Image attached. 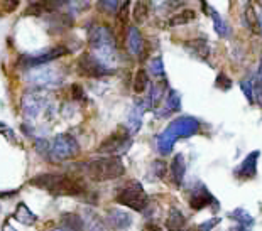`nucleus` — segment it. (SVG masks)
Segmentation results:
<instances>
[{
    "mask_svg": "<svg viewBox=\"0 0 262 231\" xmlns=\"http://www.w3.org/2000/svg\"><path fill=\"white\" fill-rule=\"evenodd\" d=\"M149 71L154 74L156 78H164V65H162V59L157 56L152 61L149 63Z\"/></svg>",
    "mask_w": 262,
    "mask_h": 231,
    "instance_id": "2f4dec72",
    "label": "nucleus"
},
{
    "mask_svg": "<svg viewBox=\"0 0 262 231\" xmlns=\"http://www.w3.org/2000/svg\"><path fill=\"white\" fill-rule=\"evenodd\" d=\"M188 202H189V206H191L194 211H200V209L206 208V206H212V204H215L218 208L217 199L213 198V194L210 193V191L206 189V186H203V184H200L196 189L189 191Z\"/></svg>",
    "mask_w": 262,
    "mask_h": 231,
    "instance_id": "ddd939ff",
    "label": "nucleus"
},
{
    "mask_svg": "<svg viewBox=\"0 0 262 231\" xmlns=\"http://www.w3.org/2000/svg\"><path fill=\"white\" fill-rule=\"evenodd\" d=\"M215 86L220 90H230L232 88V81L228 76H225V73H218V76L215 79Z\"/></svg>",
    "mask_w": 262,
    "mask_h": 231,
    "instance_id": "f704fd0d",
    "label": "nucleus"
},
{
    "mask_svg": "<svg viewBox=\"0 0 262 231\" xmlns=\"http://www.w3.org/2000/svg\"><path fill=\"white\" fill-rule=\"evenodd\" d=\"M164 91H166V81L162 83H156V85L150 86L149 91V103H150V108H156L157 105L161 103V99L164 98Z\"/></svg>",
    "mask_w": 262,
    "mask_h": 231,
    "instance_id": "a878e982",
    "label": "nucleus"
},
{
    "mask_svg": "<svg viewBox=\"0 0 262 231\" xmlns=\"http://www.w3.org/2000/svg\"><path fill=\"white\" fill-rule=\"evenodd\" d=\"M3 231H15V230L12 228V226L9 225V223H5V225H3Z\"/></svg>",
    "mask_w": 262,
    "mask_h": 231,
    "instance_id": "a19ab883",
    "label": "nucleus"
},
{
    "mask_svg": "<svg viewBox=\"0 0 262 231\" xmlns=\"http://www.w3.org/2000/svg\"><path fill=\"white\" fill-rule=\"evenodd\" d=\"M61 228L65 231H86L83 216L76 213H65L61 216Z\"/></svg>",
    "mask_w": 262,
    "mask_h": 231,
    "instance_id": "f3484780",
    "label": "nucleus"
},
{
    "mask_svg": "<svg viewBox=\"0 0 262 231\" xmlns=\"http://www.w3.org/2000/svg\"><path fill=\"white\" fill-rule=\"evenodd\" d=\"M181 110V97L176 90H168L166 93V111H180Z\"/></svg>",
    "mask_w": 262,
    "mask_h": 231,
    "instance_id": "cd10ccee",
    "label": "nucleus"
},
{
    "mask_svg": "<svg viewBox=\"0 0 262 231\" xmlns=\"http://www.w3.org/2000/svg\"><path fill=\"white\" fill-rule=\"evenodd\" d=\"M98 7L107 12H118L122 7V2H117V0H102V2H98Z\"/></svg>",
    "mask_w": 262,
    "mask_h": 231,
    "instance_id": "473e14b6",
    "label": "nucleus"
},
{
    "mask_svg": "<svg viewBox=\"0 0 262 231\" xmlns=\"http://www.w3.org/2000/svg\"><path fill=\"white\" fill-rule=\"evenodd\" d=\"M68 53V49L63 46H56V47H51V49H46L42 51V53H37L34 56H22L21 59H19V67H24V69H33V67H39V66H44L46 63L49 61H54V59L61 58V56H65Z\"/></svg>",
    "mask_w": 262,
    "mask_h": 231,
    "instance_id": "1a4fd4ad",
    "label": "nucleus"
},
{
    "mask_svg": "<svg viewBox=\"0 0 262 231\" xmlns=\"http://www.w3.org/2000/svg\"><path fill=\"white\" fill-rule=\"evenodd\" d=\"M71 95H73V98L75 99H81V98H85V93H83V88L80 85H76L75 83L73 86H71Z\"/></svg>",
    "mask_w": 262,
    "mask_h": 231,
    "instance_id": "e433bc0d",
    "label": "nucleus"
},
{
    "mask_svg": "<svg viewBox=\"0 0 262 231\" xmlns=\"http://www.w3.org/2000/svg\"><path fill=\"white\" fill-rule=\"evenodd\" d=\"M51 231H65L63 228H54V230H51Z\"/></svg>",
    "mask_w": 262,
    "mask_h": 231,
    "instance_id": "c03bdc74",
    "label": "nucleus"
},
{
    "mask_svg": "<svg viewBox=\"0 0 262 231\" xmlns=\"http://www.w3.org/2000/svg\"><path fill=\"white\" fill-rule=\"evenodd\" d=\"M142 44H144V41H142V35L139 33V29L136 26H130L127 29V49H129V53L139 54L142 49Z\"/></svg>",
    "mask_w": 262,
    "mask_h": 231,
    "instance_id": "a211bd4d",
    "label": "nucleus"
},
{
    "mask_svg": "<svg viewBox=\"0 0 262 231\" xmlns=\"http://www.w3.org/2000/svg\"><path fill=\"white\" fill-rule=\"evenodd\" d=\"M0 5L3 7V9H7V10H15L17 9V5H19V2L17 0H14V2H0Z\"/></svg>",
    "mask_w": 262,
    "mask_h": 231,
    "instance_id": "4c0bfd02",
    "label": "nucleus"
},
{
    "mask_svg": "<svg viewBox=\"0 0 262 231\" xmlns=\"http://www.w3.org/2000/svg\"><path fill=\"white\" fill-rule=\"evenodd\" d=\"M115 201L122 206L134 209V211H144L149 206V196L144 191L141 182H132L130 186L124 187L118 191V194L115 196Z\"/></svg>",
    "mask_w": 262,
    "mask_h": 231,
    "instance_id": "39448f33",
    "label": "nucleus"
},
{
    "mask_svg": "<svg viewBox=\"0 0 262 231\" xmlns=\"http://www.w3.org/2000/svg\"><path fill=\"white\" fill-rule=\"evenodd\" d=\"M130 133L127 129H118L113 133H110L109 137L98 145V152L100 154H120L125 152L130 147Z\"/></svg>",
    "mask_w": 262,
    "mask_h": 231,
    "instance_id": "6e6552de",
    "label": "nucleus"
},
{
    "mask_svg": "<svg viewBox=\"0 0 262 231\" xmlns=\"http://www.w3.org/2000/svg\"><path fill=\"white\" fill-rule=\"evenodd\" d=\"M228 231H247V230H245L244 226H232Z\"/></svg>",
    "mask_w": 262,
    "mask_h": 231,
    "instance_id": "58836bf2",
    "label": "nucleus"
},
{
    "mask_svg": "<svg viewBox=\"0 0 262 231\" xmlns=\"http://www.w3.org/2000/svg\"><path fill=\"white\" fill-rule=\"evenodd\" d=\"M47 103V97H46V91L36 88V90H29L22 95L21 99V108L22 113L26 115L27 118H34L44 110Z\"/></svg>",
    "mask_w": 262,
    "mask_h": 231,
    "instance_id": "9d476101",
    "label": "nucleus"
},
{
    "mask_svg": "<svg viewBox=\"0 0 262 231\" xmlns=\"http://www.w3.org/2000/svg\"><path fill=\"white\" fill-rule=\"evenodd\" d=\"M261 152L259 150H254L240 162L239 165L233 170V176L237 179H242V181H251L257 176V162H259Z\"/></svg>",
    "mask_w": 262,
    "mask_h": 231,
    "instance_id": "f8f14e48",
    "label": "nucleus"
},
{
    "mask_svg": "<svg viewBox=\"0 0 262 231\" xmlns=\"http://www.w3.org/2000/svg\"><path fill=\"white\" fill-rule=\"evenodd\" d=\"M26 79L31 85L37 86V88H44V86H56L63 81V74L59 69L47 66H39L33 67L26 73Z\"/></svg>",
    "mask_w": 262,
    "mask_h": 231,
    "instance_id": "0eeeda50",
    "label": "nucleus"
},
{
    "mask_svg": "<svg viewBox=\"0 0 262 231\" xmlns=\"http://www.w3.org/2000/svg\"><path fill=\"white\" fill-rule=\"evenodd\" d=\"M105 225L109 226L110 230L120 231V230H127L130 225H132V218H130L129 213L122 209H110L105 216Z\"/></svg>",
    "mask_w": 262,
    "mask_h": 231,
    "instance_id": "4468645a",
    "label": "nucleus"
},
{
    "mask_svg": "<svg viewBox=\"0 0 262 231\" xmlns=\"http://www.w3.org/2000/svg\"><path fill=\"white\" fill-rule=\"evenodd\" d=\"M49 152L54 161H70V159L76 157L80 154V145H78L76 138L71 137L70 133H59L54 138Z\"/></svg>",
    "mask_w": 262,
    "mask_h": 231,
    "instance_id": "423d86ee",
    "label": "nucleus"
},
{
    "mask_svg": "<svg viewBox=\"0 0 262 231\" xmlns=\"http://www.w3.org/2000/svg\"><path fill=\"white\" fill-rule=\"evenodd\" d=\"M142 115H144V111L142 108H139L137 105H134L132 108L129 111V117H127V130H129V133H137L139 130H141V125H142Z\"/></svg>",
    "mask_w": 262,
    "mask_h": 231,
    "instance_id": "412c9836",
    "label": "nucleus"
},
{
    "mask_svg": "<svg viewBox=\"0 0 262 231\" xmlns=\"http://www.w3.org/2000/svg\"><path fill=\"white\" fill-rule=\"evenodd\" d=\"M83 221H85V230L86 231H105L103 221L100 220L97 213H93L91 209H86L83 214Z\"/></svg>",
    "mask_w": 262,
    "mask_h": 231,
    "instance_id": "5701e85b",
    "label": "nucleus"
},
{
    "mask_svg": "<svg viewBox=\"0 0 262 231\" xmlns=\"http://www.w3.org/2000/svg\"><path fill=\"white\" fill-rule=\"evenodd\" d=\"M88 44L93 49V56L110 67V63L117 59V47L112 31L107 26H95L88 31Z\"/></svg>",
    "mask_w": 262,
    "mask_h": 231,
    "instance_id": "7ed1b4c3",
    "label": "nucleus"
},
{
    "mask_svg": "<svg viewBox=\"0 0 262 231\" xmlns=\"http://www.w3.org/2000/svg\"><path fill=\"white\" fill-rule=\"evenodd\" d=\"M169 179L174 186L180 187L183 184V179H185V172H186V161L183 157V154H176L173 157L171 164H169Z\"/></svg>",
    "mask_w": 262,
    "mask_h": 231,
    "instance_id": "2eb2a0df",
    "label": "nucleus"
},
{
    "mask_svg": "<svg viewBox=\"0 0 262 231\" xmlns=\"http://www.w3.org/2000/svg\"><path fill=\"white\" fill-rule=\"evenodd\" d=\"M200 130V122L193 117H178L169 123L168 129L156 137L157 149L162 155L173 152V147L180 137H191Z\"/></svg>",
    "mask_w": 262,
    "mask_h": 231,
    "instance_id": "f257e3e1",
    "label": "nucleus"
},
{
    "mask_svg": "<svg viewBox=\"0 0 262 231\" xmlns=\"http://www.w3.org/2000/svg\"><path fill=\"white\" fill-rule=\"evenodd\" d=\"M14 220L22 223V225H26V226H33L36 220H37V216H36L33 211L24 204V202H19L17 208H15V211H14Z\"/></svg>",
    "mask_w": 262,
    "mask_h": 231,
    "instance_id": "aec40b11",
    "label": "nucleus"
},
{
    "mask_svg": "<svg viewBox=\"0 0 262 231\" xmlns=\"http://www.w3.org/2000/svg\"><path fill=\"white\" fill-rule=\"evenodd\" d=\"M168 170H169V167L162 161H154L152 164H150V176H152L154 179H162L166 176Z\"/></svg>",
    "mask_w": 262,
    "mask_h": 231,
    "instance_id": "7c9ffc66",
    "label": "nucleus"
},
{
    "mask_svg": "<svg viewBox=\"0 0 262 231\" xmlns=\"http://www.w3.org/2000/svg\"><path fill=\"white\" fill-rule=\"evenodd\" d=\"M186 225V218L180 209L173 208L168 214V220H166V228L168 231H183Z\"/></svg>",
    "mask_w": 262,
    "mask_h": 231,
    "instance_id": "4be33fe9",
    "label": "nucleus"
},
{
    "mask_svg": "<svg viewBox=\"0 0 262 231\" xmlns=\"http://www.w3.org/2000/svg\"><path fill=\"white\" fill-rule=\"evenodd\" d=\"M259 24H261V31H262V14H261V17H259Z\"/></svg>",
    "mask_w": 262,
    "mask_h": 231,
    "instance_id": "37998d69",
    "label": "nucleus"
},
{
    "mask_svg": "<svg viewBox=\"0 0 262 231\" xmlns=\"http://www.w3.org/2000/svg\"><path fill=\"white\" fill-rule=\"evenodd\" d=\"M149 86V76L146 69H137L136 76H134V91L136 93H144Z\"/></svg>",
    "mask_w": 262,
    "mask_h": 231,
    "instance_id": "c85d7f7f",
    "label": "nucleus"
},
{
    "mask_svg": "<svg viewBox=\"0 0 262 231\" xmlns=\"http://www.w3.org/2000/svg\"><path fill=\"white\" fill-rule=\"evenodd\" d=\"M31 184L51 194H61V196H78L85 193V184L80 179L65 176V174H39L31 179Z\"/></svg>",
    "mask_w": 262,
    "mask_h": 231,
    "instance_id": "f03ea898",
    "label": "nucleus"
},
{
    "mask_svg": "<svg viewBox=\"0 0 262 231\" xmlns=\"http://www.w3.org/2000/svg\"><path fill=\"white\" fill-rule=\"evenodd\" d=\"M240 90L244 91V95L247 97L249 103H256V95H254L252 85L247 81V79H242V81H240Z\"/></svg>",
    "mask_w": 262,
    "mask_h": 231,
    "instance_id": "72a5a7b5",
    "label": "nucleus"
},
{
    "mask_svg": "<svg viewBox=\"0 0 262 231\" xmlns=\"http://www.w3.org/2000/svg\"><path fill=\"white\" fill-rule=\"evenodd\" d=\"M201 7H203V10L213 19V26H215L217 34L220 35V37H228V35H230V27H228V24L220 17V14H218L213 7H210L208 2H201Z\"/></svg>",
    "mask_w": 262,
    "mask_h": 231,
    "instance_id": "dca6fc26",
    "label": "nucleus"
},
{
    "mask_svg": "<svg viewBox=\"0 0 262 231\" xmlns=\"http://www.w3.org/2000/svg\"><path fill=\"white\" fill-rule=\"evenodd\" d=\"M3 129H5V123L0 122V130H3Z\"/></svg>",
    "mask_w": 262,
    "mask_h": 231,
    "instance_id": "79ce46f5",
    "label": "nucleus"
},
{
    "mask_svg": "<svg viewBox=\"0 0 262 231\" xmlns=\"http://www.w3.org/2000/svg\"><path fill=\"white\" fill-rule=\"evenodd\" d=\"M244 24L247 26L249 31H252V33H259V29H261L259 17H257L256 9H254L251 3L245 5V9H244Z\"/></svg>",
    "mask_w": 262,
    "mask_h": 231,
    "instance_id": "b1692460",
    "label": "nucleus"
},
{
    "mask_svg": "<svg viewBox=\"0 0 262 231\" xmlns=\"http://www.w3.org/2000/svg\"><path fill=\"white\" fill-rule=\"evenodd\" d=\"M185 47L191 53L196 59H205L210 56V47L206 44L205 41H201V39H193V41H186L185 42Z\"/></svg>",
    "mask_w": 262,
    "mask_h": 231,
    "instance_id": "6ab92c4d",
    "label": "nucleus"
},
{
    "mask_svg": "<svg viewBox=\"0 0 262 231\" xmlns=\"http://www.w3.org/2000/svg\"><path fill=\"white\" fill-rule=\"evenodd\" d=\"M148 14H149V3L148 2H136V5H134V10H132V19L136 24H142L148 19Z\"/></svg>",
    "mask_w": 262,
    "mask_h": 231,
    "instance_id": "c756f323",
    "label": "nucleus"
},
{
    "mask_svg": "<svg viewBox=\"0 0 262 231\" xmlns=\"http://www.w3.org/2000/svg\"><path fill=\"white\" fill-rule=\"evenodd\" d=\"M220 218H212V220H208V221H203V223H200L198 225V231H212L215 226L220 225Z\"/></svg>",
    "mask_w": 262,
    "mask_h": 231,
    "instance_id": "c9c22d12",
    "label": "nucleus"
},
{
    "mask_svg": "<svg viewBox=\"0 0 262 231\" xmlns=\"http://www.w3.org/2000/svg\"><path fill=\"white\" fill-rule=\"evenodd\" d=\"M230 218L239 223V226H244L245 230L251 228V226H254V223H256V221H254V216H252V214H249L244 208L233 209L232 213H230Z\"/></svg>",
    "mask_w": 262,
    "mask_h": 231,
    "instance_id": "393cba45",
    "label": "nucleus"
},
{
    "mask_svg": "<svg viewBox=\"0 0 262 231\" xmlns=\"http://www.w3.org/2000/svg\"><path fill=\"white\" fill-rule=\"evenodd\" d=\"M86 174H88L90 179L97 182L113 181V179L124 176L125 165L120 157H103L86 164Z\"/></svg>",
    "mask_w": 262,
    "mask_h": 231,
    "instance_id": "20e7f679",
    "label": "nucleus"
},
{
    "mask_svg": "<svg viewBox=\"0 0 262 231\" xmlns=\"http://www.w3.org/2000/svg\"><path fill=\"white\" fill-rule=\"evenodd\" d=\"M78 69H80L81 74L90 78H100V76H107V74H112V67L105 66L102 61H98L90 53H83L78 58Z\"/></svg>",
    "mask_w": 262,
    "mask_h": 231,
    "instance_id": "9b49d317",
    "label": "nucleus"
},
{
    "mask_svg": "<svg viewBox=\"0 0 262 231\" xmlns=\"http://www.w3.org/2000/svg\"><path fill=\"white\" fill-rule=\"evenodd\" d=\"M194 17H196V12L191 10V9H186L180 12V14L173 15L171 19H169V26L171 27H176V26H185V24H189L191 21H194Z\"/></svg>",
    "mask_w": 262,
    "mask_h": 231,
    "instance_id": "bb28decb",
    "label": "nucleus"
},
{
    "mask_svg": "<svg viewBox=\"0 0 262 231\" xmlns=\"http://www.w3.org/2000/svg\"><path fill=\"white\" fill-rule=\"evenodd\" d=\"M257 76H259V79L262 81V58H261V65H259V71H257Z\"/></svg>",
    "mask_w": 262,
    "mask_h": 231,
    "instance_id": "ea45409f",
    "label": "nucleus"
}]
</instances>
